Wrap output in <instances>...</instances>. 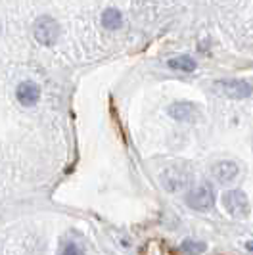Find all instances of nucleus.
Instances as JSON below:
<instances>
[{
	"label": "nucleus",
	"mask_w": 253,
	"mask_h": 255,
	"mask_svg": "<svg viewBox=\"0 0 253 255\" xmlns=\"http://www.w3.org/2000/svg\"><path fill=\"white\" fill-rule=\"evenodd\" d=\"M215 90L232 100H244L253 94L252 83H248L244 79H221L215 83Z\"/></svg>",
	"instance_id": "f257e3e1"
},
{
	"label": "nucleus",
	"mask_w": 253,
	"mask_h": 255,
	"mask_svg": "<svg viewBox=\"0 0 253 255\" xmlns=\"http://www.w3.org/2000/svg\"><path fill=\"white\" fill-rule=\"evenodd\" d=\"M186 205L196 211H207L215 205V190L211 184H200L186 194Z\"/></svg>",
	"instance_id": "f03ea898"
},
{
	"label": "nucleus",
	"mask_w": 253,
	"mask_h": 255,
	"mask_svg": "<svg viewBox=\"0 0 253 255\" xmlns=\"http://www.w3.org/2000/svg\"><path fill=\"white\" fill-rule=\"evenodd\" d=\"M33 33H35L37 42L48 46V44H54L58 40V37H60V23L54 17H50V15H40L35 21Z\"/></svg>",
	"instance_id": "7ed1b4c3"
},
{
	"label": "nucleus",
	"mask_w": 253,
	"mask_h": 255,
	"mask_svg": "<svg viewBox=\"0 0 253 255\" xmlns=\"http://www.w3.org/2000/svg\"><path fill=\"white\" fill-rule=\"evenodd\" d=\"M223 205L232 217L246 219L250 215V200L242 190H227L223 194Z\"/></svg>",
	"instance_id": "20e7f679"
},
{
	"label": "nucleus",
	"mask_w": 253,
	"mask_h": 255,
	"mask_svg": "<svg viewBox=\"0 0 253 255\" xmlns=\"http://www.w3.org/2000/svg\"><path fill=\"white\" fill-rule=\"evenodd\" d=\"M161 180L167 190L178 192L186 188V184L190 182V173L182 167H169L161 173Z\"/></svg>",
	"instance_id": "39448f33"
},
{
	"label": "nucleus",
	"mask_w": 253,
	"mask_h": 255,
	"mask_svg": "<svg viewBox=\"0 0 253 255\" xmlns=\"http://www.w3.org/2000/svg\"><path fill=\"white\" fill-rule=\"evenodd\" d=\"M211 175H213V179L219 180V182L228 184V182L236 180V177L240 175V167H238L236 161H232V159H221V161L213 163Z\"/></svg>",
	"instance_id": "423d86ee"
},
{
	"label": "nucleus",
	"mask_w": 253,
	"mask_h": 255,
	"mask_svg": "<svg viewBox=\"0 0 253 255\" xmlns=\"http://www.w3.org/2000/svg\"><path fill=\"white\" fill-rule=\"evenodd\" d=\"M15 96H17V102L25 108H31L38 102L40 98V89H38L37 83L33 81H23L17 85V90H15Z\"/></svg>",
	"instance_id": "0eeeda50"
},
{
	"label": "nucleus",
	"mask_w": 253,
	"mask_h": 255,
	"mask_svg": "<svg viewBox=\"0 0 253 255\" xmlns=\"http://www.w3.org/2000/svg\"><path fill=\"white\" fill-rule=\"evenodd\" d=\"M169 115L177 121H196L200 119V110L192 102H175L169 106Z\"/></svg>",
	"instance_id": "6e6552de"
},
{
	"label": "nucleus",
	"mask_w": 253,
	"mask_h": 255,
	"mask_svg": "<svg viewBox=\"0 0 253 255\" xmlns=\"http://www.w3.org/2000/svg\"><path fill=\"white\" fill-rule=\"evenodd\" d=\"M123 23V15L117 8H108L106 12L102 13V25L108 29H119Z\"/></svg>",
	"instance_id": "1a4fd4ad"
},
{
	"label": "nucleus",
	"mask_w": 253,
	"mask_h": 255,
	"mask_svg": "<svg viewBox=\"0 0 253 255\" xmlns=\"http://www.w3.org/2000/svg\"><path fill=\"white\" fill-rule=\"evenodd\" d=\"M167 65H169L171 69L186 71V73H190V71L196 69V62H194L190 56H177V58H171V60L167 62Z\"/></svg>",
	"instance_id": "9d476101"
},
{
	"label": "nucleus",
	"mask_w": 253,
	"mask_h": 255,
	"mask_svg": "<svg viewBox=\"0 0 253 255\" xmlns=\"http://www.w3.org/2000/svg\"><path fill=\"white\" fill-rule=\"evenodd\" d=\"M180 250H182V254L186 255H198V254H203L205 250H207V246L200 240H184L182 246H180Z\"/></svg>",
	"instance_id": "9b49d317"
},
{
	"label": "nucleus",
	"mask_w": 253,
	"mask_h": 255,
	"mask_svg": "<svg viewBox=\"0 0 253 255\" xmlns=\"http://www.w3.org/2000/svg\"><path fill=\"white\" fill-rule=\"evenodd\" d=\"M62 255H85V250L75 242H65L62 246Z\"/></svg>",
	"instance_id": "f8f14e48"
},
{
	"label": "nucleus",
	"mask_w": 253,
	"mask_h": 255,
	"mask_svg": "<svg viewBox=\"0 0 253 255\" xmlns=\"http://www.w3.org/2000/svg\"><path fill=\"white\" fill-rule=\"evenodd\" d=\"M246 248H248V250H250V252L253 254V240H250V242H246Z\"/></svg>",
	"instance_id": "ddd939ff"
},
{
	"label": "nucleus",
	"mask_w": 253,
	"mask_h": 255,
	"mask_svg": "<svg viewBox=\"0 0 253 255\" xmlns=\"http://www.w3.org/2000/svg\"><path fill=\"white\" fill-rule=\"evenodd\" d=\"M0 31H2V27H0Z\"/></svg>",
	"instance_id": "4468645a"
}]
</instances>
